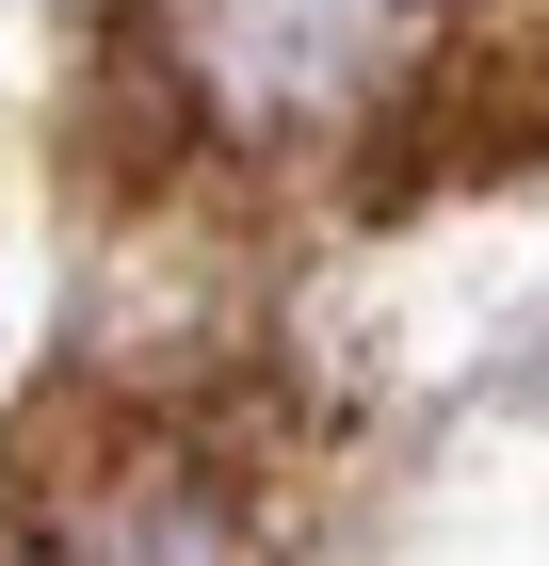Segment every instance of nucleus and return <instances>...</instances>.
Masks as SVG:
<instances>
[{
  "instance_id": "obj_1",
  "label": "nucleus",
  "mask_w": 549,
  "mask_h": 566,
  "mask_svg": "<svg viewBox=\"0 0 549 566\" xmlns=\"http://www.w3.org/2000/svg\"><path fill=\"white\" fill-rule=\"evenodd\" d=\"M0 566H243V502L162 421H82L0 470Z\"/></svg>"
},
{
  "instance_id": "obj_2",
  "label": "nucleus",
  "mask_w": 549,
  "mask_h": 566,
  "mask_svg": "<svg viewBox=\"0 0 549 566\" xmlns=\"http://www.w3.org/2000/svg\"><path fill=\"white\" fill-rule=\"evenodd\" d=\"M502 163H549V0H453L421 97H404L388 146H372V195L502 178Z\"/></svg>"
}]
</instances>
